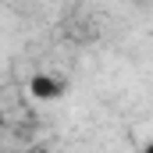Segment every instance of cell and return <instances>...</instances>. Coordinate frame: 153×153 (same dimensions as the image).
I'll list each match as a JSON object with an SVG mask.
<instances>
[{
	"instance_id": "1",
	"label": "cell",
	"mask_w": 153,
	"mask_h": 153,
	"mask_svg": "<svg viewBox=\"0 0 153 153\" xmlns=\"http://www.w3.org/2000/svg\"><path fill=\"white\" fill-rule=\"evenodd\" d=\"M29 93L36 100H57V96H64V82L46 75V71H36V75L29 78Z\"/></svg>"
}]
</instances>
